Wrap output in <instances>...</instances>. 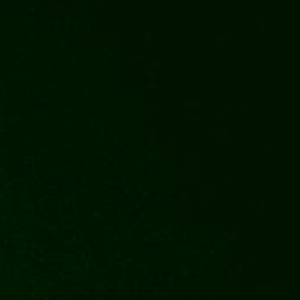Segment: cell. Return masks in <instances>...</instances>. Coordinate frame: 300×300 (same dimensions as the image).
I'll list each match as a JSON object with an SVG mask.
<instances>
[{
  "label": "cell",
  "instance_id": "6",
  "mask_svg": "<svg viewBox=\"0 0 300 300\" xmlns=\"http://www.w3.org/2000/svg\"><path fill=\"white\" fill-rule=\"evenodd\" d=\"M186 119H188V121H197V119H198V116H188Z\"/></svg>",
  "mask_w": 300,
  "mask_h": 300
},
{
  "label": "cell",
  "instance_id": "1",
  "mask_svg": "<svg viewBox=\"0 0 300 300\" xmlns=\"http://www.w3.org/2000/svg\"><path fill=\"white\" fill-rule=\"evenodd\" d=\"M185 171L192 178V183H197L200 178V159L198 157H188L186 159V168Z\"/></svg>",
  "mask_w": 300,
  "mask_h": 300
},
{
  "label": "cell",
  "instance_id": "3",
  "mask_svg": "<svg viewBox=\"0 0 300 300\" xmlns=\"http://www.w3.org/2000/svg\"><path fill=\"white\" fill-rule=\"evenodd\" d=\"M147 140H148V143H152V145L157 142V131H155L154 128L147 129Z\"/></svg>",
  "mask_w": 300,
  "mask_h": 300
},
{
  "label": "cell",
  "instance_id": "4",
  "mask_svg": "<svg viewBox=\"0 0 300 300\" xmlns=\"http://www.w3.org/2000/svg\"><path fill=\"white\" fill-rule=\"evenodd\" d=\"M198 107H200L198 102H186V109L188 111H198Z\"/></svg>",
  "mask_w": 300,
  "mask_h": 300
},
{
  "label": "cell",
  "instance_id": "2",
  "mask_svg": "<svg viewBox=\"0 0 300 300\" xmlns=\"http://www.w3.org/2000/svg\"><path fill=\"white\" fill-rule=\"evenodd\" d=\"M172 183L181 185V183H192V178L186 171H172Z\"/></svg>",
  "mask_w": 300,
  "mask_h": 300
},
{
  "label": "cell",
  "instance_id": "5",
  "mask_svg": "<svg viewBox=\"0 0 300 300\" xmlns=\"http://www.w3.org/2000/svg\"><path fill=\"white\" fill-rule=\"evenodd\" d=\"M145 45H152V35H145Z\"/></svg>",
  "mask_w": 300,
  "mask_h": 300
}]
</instances>
